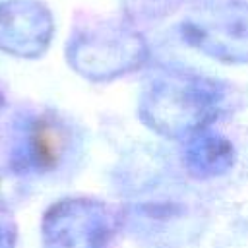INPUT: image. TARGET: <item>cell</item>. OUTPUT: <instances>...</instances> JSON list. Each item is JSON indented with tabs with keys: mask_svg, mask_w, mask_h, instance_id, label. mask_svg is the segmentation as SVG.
I'll return each instance as SVG.
<instances>
[{
	"mask_svg": "<svg viewBox=\"0 0 248 248\" xmlns=\"http://www.w3.org/2000/svg\"><path fill=\"white\" fill-rule=\"evenodd\" d=\"M35 147H37V157L43 163H46V165L56 163V159L60 155V147H62L58 132L48 126H43L35 136Z\"/></svg>",
	"mask_w": 248,
	"mask_h": 248,
	"instance_id": "cell-1",
	"label": "cell"
}]
</instances>
